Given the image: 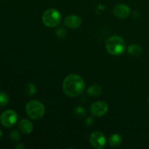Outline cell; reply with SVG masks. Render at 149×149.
Returning <instances> with one entry per match:
<instances>
[{
  "label": "cell",
  "mask_w": 149,
  "mask_h": 149,
  "mask_svg": "<svg viewBox=\"0 0 149 149\" xmlns=\"http://www.w3.org/2000/svg\"><path fill=\"white\" fill-rule=\"evenodd\" d=\"M92 124H93V119L91 117H89L86 121V125H87V127H90Z\"/></svg>",
  "instance_id": "19"
},
{
  "label": "cell",
  "mask_w": 149,
  "mask_h": 149,
  "mask_svg": "<svg viewBox=\"0 0 149 149\" xmlns=\"http://www.w3.org/2000/svg\"><path fill=\"white\" fill-rule=\"evenodd\" d=\"M122 142V138L119 134H113L111 135L109 140V145L111 147H118L121 145Z\"/></svg>",
  "instance_id": "13"
},
{
  "label": "cell",
  "mask_w": 149,
  "mask_h": 149,
  "mask_svg": "<svg viewBox=\"0 0 149 149\" xmlns=\"http://www.w3.org/2000/svg\"><path fill=\"white\" fill-rule=\"evenodd\" d=\"M23 144H20V145H18V146H16V148H23Z\"/></svg>",
  "instance_id": "20"
},
{
  "label": "cell",
  "mask_w": 149,
  "mask_h": 149,
  "mask_svg": "<svg viewBox=\"0 0 149 149\" xmlns=\"http://www.w3.org/2000/svg\"><path fill=\"white\" fill-rule=\"evenodd\" d=\"M17 120V114L15 111L8 109L3 112L0 116V122L5 127H12Z\"/></svg>",
  "instance_id": "5"
},
{
  "label": "cell",
  "mask_w": 149,
  "mask_h": 149,
  "mask_svg": "<svg viewBox=\"0 0 149 149\" xmlns=\"http://www.w3.org/2000/svg\"><path fill=\"white\" fill-rule=\"evenodd\" d=\"M56 35L61 39H64L66 36V31L63 28H58L56 30Z\"/></svg>",
  "instance_id": "18"
},
{
  "label": "cell",
  "mask_w": 149,
  "mask_h": 149,
  "mask_svg": "<svg viewBox=\"0 0 149 149\" xmlns=\"http://www.w3.org/2000/svg\"><path fill=\"white\" fill-rule=\"evenodd\" d=\"M26 93H27L28 95H33L36 93V86H35V84H33V83H29V84L26 85Z\"/></svg>",
  "instance_id": "15"
},
{
  "label": "cell",
  "mask_w": 149,
  "mask_h": 149,
  "mask_svg": "<svg viewBox=\"0 0 149 149\" xmlns=\"http://www.w3.org/2000/svg\"><path fill=\"white\" fill-rule=\"evenodd\" d=\"M113 13L116 17L119 18H125L129 16L130 13V8L126 4H119L115 6L113 10Z\"/></svg>",
  "instance_id": "8"
},
{
  "label": "cell",
  "mask_w": 149,
  "mask_h": 149,
  "mask_svg": "<svg viewBox=\"0 0 149 149\" xmlns=\"http://www.w3.org/2000/svg\"><path fill=\"white\" fill-rule=\"evenodd\" d=\"M1 135H2V132H1V129H0V138H1Z\"/></svg>",
  "instance_id": "21"
},
{
  "label": "cell",
  "mask_w": 149,
  "mask_h": 149,
  "mask_svg": "<svg viewBox=\"0 0 149 149\" xmlns=\"http://www.w3.org/2000/svg\"><path fill=\"white\" fill-rule=\"evenodd\" d=\"M127 52L130 55H132V56L138 57L140 56L142 53L143 48L141 45H138V44H132L128 47Z\"/></svg>",
  "instance_id": "11"
},
{
  "label": "cell",
  "mask_w": 149,
  "mask_h": 149,
  "mask_svg": "<svg viewBox=\"0 0 149 149\" xmlns=\"http://www.w3.org/2000/svg\"><path fill=\"white\" fill-rule=\"evenodd\" d=\"M85 82L78 74H72L67 76L63 82V90L69 97H77L85 90Z\"/></svg>",
  "instance_id": "1"
},
{
  "label": "cell",
  "mask_w": 149,
  "mask_h": 149,
  "mask_svg": "<svg viewBox=\"0 0 149 149\" xmlns=\"http://www.w3.org/2000/svg\"><path fill=\"white\" fill-rule=\"evenodd\" d=\"M18 127L20 132L24 134H30L33 131V124L28 119H22L18 123Z\"/></svg>",
  "instance_id": "10"
},
{
  "label": "cell",
  "mask_w": 149,
  "mask_h": 149,
  "mask_svg": "<svg viewBox=\"0 0 149 149\" xmlns=\"http://www.w3.org/2000/svg\"><path fill=\"white\" fill-rule=\"evenodd\" d=\"M102 88L98 84H93L87 89V93L93 97H97L102 93Z\"/></svg>",
  "instance_id": "12"
},
{
  "label": "cell",
  "mask_w": 149,
  "mask_h": 149,
  "mask_svg": "<svg viewBox=\"0 0 149 149\" xmlns=\"http://www.w3.org/2000/svg\"><path fill=\"white\" fill-rule=\"evenodd\" d=\"M81 24V17L78 15H69L64 20V25L69 29H75L79 27Z\"/></svg>",
  "instance_id": "9"
},
{
  "label": "cell",
  "mask_w": 149,
  "mask_h": 149,
  "mask_svg": "<svg viewBox=\"0 0 149 149\" xmlns=\"http://www.w3.org/2000/svg\"><path fill=\"white\" fill-rule=\"evenodd\" d=\"M90 142L92 146L96 149H101L104 148L106 144V138L101 132H93L90 136Z\"/></svg>",
  "instance_id": "6"
},
{
  "label": "cell",
  "mask_w": 149,
  "mask_h": 149,
  "mask_svg": "<svg viewBox=\"0 0 149 149\" xmlns=\"http://www.w3.org/2000/svg\"><path fill=\"white\" fill-rule=\"evenodd\" d=\"M10 139L13 141V142H17L20 140V135L19 132L17 130H14L10 133Z\"/></svg>",
  "instance_id": "17"
},
{
  "label": "cell",
  "mask_w": 149,
  "mask_h": 149,
  "mask_svg": "<svg viewBox=\"0 0 149 149\" xmlns=\"http://www.w3.org/2000/svg\"><path fill=\"white\" fill-rule=\"evenodd\" d=\"M74 113H75L76 116H79V117H82V116H84L85 115L86 110L82 106H77L74 109Z\"/></svg>",
  "instance_id": "16"
},
{
  "label": "cell",
  "mask_w": 149,
  "mask_h": 149,
  "mask_svg": "<svg viewBox=\"0 0 149 149\" xmlns=\"http://www.w3.org/2000/svg\"><path fill=\"white\" fill-rule=\"evenodd\" d=\"M26 111L29 117L36 120L41 119L45 115V107L39 100H32L26 104Z\"/></svg>",
  "instance_id": "3"
},
{
  "label": "cell",
  "mask_w": 149,
  "mask_h": 149,
  "mask_svg": "<svg viewBox=\"0 0 149 149\" xmlns=\"http://www.w3.org/2000/svg\"><path fill=\"white\" fill-rule=\"evenodd\" d=\"M109 111V106L104 101L94 102L90 106V112L93 116H102L106 114Z\"/></svg>",
  "instance_id": "7"
},
{
  "label": "cell",
  "mask_w": 149,
  "mask_h": 149,
  "mask_svg": "<svg viewBox=\"0 0 149 149\" xmlns=\"http://www.w3.org/2000/svg\"><path fill=\"white\" fill-rule=\"evenodd\" d=\"M148 102H149V98H148Z\"/></svg>",
  "instance_id": "22"
},
{
  "label": "cell",
  "mask_w": 149,
  "mask_h": 149,
  "mask_svg": "<svg viewBox=\"0 0 149 149\" xmlns=\"http://www.w3.org/2000/svg\"><path fill=\"white\" fill-rule=\"evenodd\" d=\"M106 48L109 54L118 56L125 52L127 45L125 40L122 37L119 36H112L106 41Z\"/></svg>",
  "instance_id": "2"
},
{
  "label": "cell",
  "mask_w": 149,
  "mask_h": 149,
  "mask_svg": "<svg viewBox=\"0 0 149 149\" xmlns=\"http://www.w3.org/2000/svg\"><path fill=\"white\" fill-rule=\"evenodd\" d=\"M10 97L8 95L4 92H0V106L4 107L9 103Z\"/></svg>",
  "instance_id": "14"
},
{
  "label": "cell",
  "mask_w": 149,
  "mask_h": 149,
  "mask_svg": "<svg viewBox=\"0 0 149 149\" xmlns=\"http://www.w3.org/2000/svg\"><path fill=\"white\" fill-rule=\"evenodd\" d=\"M61 20V13L55 8L48 9L42 15V22L47 27H55L60 24Z\"/></svg>",
  "instance_id": "4"
}]
</instances>
